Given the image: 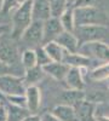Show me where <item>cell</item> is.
<instances>
[{"instance_id":"6da1fadb","label":"cell","mask_w":109,"mask_h":121,"mask_svg":"<svg viewBox=\"0 0 109 121\" xmlns=\"http://www.w3.org/2000/svg\"><path fill=\"white\" fill-rule=\"evenodd\" d=\"M33 19V0L18 5L12 16V38L21 39L26 29L32 24Z\"/></svg>"},{"instance_id":"7a4b0ae2","label":"cell","mask_w":109,"mask_h":121,"mask_svg":"<svg viewBox=\"0 0 109 121\" xmlns=\"http://www.w3.org/2000/svg\"><path fill=\"white\" fill-rule=\"evenodd\" d=\"M74 21L75 28L83 26H107L108 16L95 6L74 9Z\"/></svg>"},{"instance_id":"3957f363","label":"cell","mask_w":109,"mask_h":121,"mask_svg":"<svg viewBox=\"0 0 109 121\" xmlns=\"http://www.w3.org/2000/svg\"><path fill=\"white\" fill-rule=\"evenodd\" d=\"M75 36L79 40V45L92 41H102L109 44V28L107 26H83L74 29ZM80 48V47H79Z\"/></svg>"},{"instance_id":"277c9868","label":"cell","mask_w":109,"mask_h":121,"mask_svg":"<svg viewBox=\"0 0 109 121\" xmlns=\"http://www.w3.org/2000/svg\"><path fill=\"white\" fill-rule=\"evenodd\" d=\"M27 85L24 79L13 74H6L0 76V93L5 98L9 96H24Z\"/></svg>"},{"instance_id":"5b68a950","label":"cell","mask_w":109,"mask_h":121,"mask_svg":"<svg viewBox=\"0 0 109 121\" xmlns=\"http://www.w3.org/2000/svg\"><path fill=\"white\" fill-rule=\"evenodd\" d=\"M79 52L90 57L98 63H109V44L102 41H92L83 44Z\"/></svg>"},{"instance_id":"8992f818","label":"cell","mask_w":109,"mask_h":121,"mask_svg":"<svg viewBox=\"0 0 109 121\" xmlns=\"http://www.w3.org/2000/svg\"><path fill=\"white\" fill-rule=\"evenodd\" d=\"M19 40L26 46H28V48H38L40 44H44V22L33 21Z\"/></svg>"},{"instance_id":"52a82bcc","label":"cell","mask_w":109,"mask_h":121,"mask_svg":"<svg viewBox=\"0 0 109 121\" xmlns=\"http://www.w3.org/2000/svg\"><path fill=\"white\" fill-rule=\"evenodd\" d=\"M63 62L65 64H68L70 68H80V69H95L98 65H101L97 60L87 57L80 52H76V53H70V52H67L64 55L63 58Z\"/></svg>"},{"instance_id":"ba28073f","label":"cell","mask_w":109,"mask_h":121,"mask_svg":"<svg viewBox=\"0 0 109 121\" xmlns=\"http://www.w3.org/2000/svg\"><path fill=\"white\" fill-rule=\"evenodd\" d=\"M64 29L58 17H51L44 22V45L55 41Z\"/></svg>"},{"instance_id":"9c48e42d","label":"cell","mask_w":109,"mask_h":121,"mask_svg":"<svg viewBox=\"0 0 109 121\" xmlns=\"http://www.w3.org/2000/svg\"><path fill=\"white\" fill-rule=\"evenodd\" d=\"M0 60H3L7 65H13L18 62V51L17 47L10 43L9 40L0 41Z\"/></svg>"},{"instance_id":"30bf717a","label":"cell","mask_w":109,"mask_h":121,"mask_svg":"<svg viewBox=\"0 0 109 121\" xmlns=\"http://www.w3.org/2000/svg\"><path fill=\"white\" fill-rule=\"evenodd\" d=\"M75 112L79 121H97L96 116V104L88 100H81L76 107Z\"/></svg>"},{"instance_id":"8fae6325","label":"cell","mask_w":109,"mask_h":121,"mask_svg":"<svg viewBox=\"0 0 109 121\" xmlns=\"http://www.w3.org/2000/svg\"><path fill=\"white\" fill-rule=\"evenodd\" d=\"M55 41L61 45L67 52H70V53L79 52V47H80L79 40L73 32H67V30H64L63 33H61L58 35V38Z\"/></svg>"},{"instance_id":"7c38bea8","label":"cell","mask_w":109,"mask_h":121,"mask_svg":"<svg viewBox=\"0 0 109 121\" xmlns=\"http://www.w3.org/2000/svg\"><path fill=\"white\" fill-rule=\"evenodd\" d=\"M27 109L31 114H36L41 105V92L38 86H28L26 91Z\"/></svg>"},{"instance_id":"4fadbf2b","label":"cell","mask_w":109,"mask_h":121,"mask_svg":"<svg viewBox=\"0 0 109 121\" xmlns=\"http://www.w3.org/2000/svg\"><path fill=\"white\" fill-rule=\"evenodd\" d=\"M69 70H70V67L64 62H51L50 64L44 67V72L47 75H50L56 80H59V81H64Z\"/></svg>"},{"instance_id":"5bb4252c","label":"cell","mask_w":109,"mask_h":121,"mask_svg":"<svg viewBox=\"0 0 109 121\" xmlns=\"http://www.w3.org/2000/svg\"><path fill=\"white\" fill-rule=\"evenodd\" d=\"M51 7L48 0H33V19L43 21L51 18Z\"/></svg>"},{"instance_id":"9a60e30c","label":"cell","mask_w":109,"mask_h":121,"mask_svg":"<svg viewBox=\"0 0 109 121\" xmlns=\"http://www.w3.org/2000/svg\"><path fill=\"white\" fill-rule=\"evenodd\" d=\"M81 70L83 69H80V68H70L69 73L67 74V76L64 79V82L68 88L79 90V91L84 90L85 84H84V78H83Z\"/></svg>"},{"instance_id":"2e32d148","label":"cell","mask_w":109,"mask_h":121,"mask_svg":"<svg viewBox=\"0 0 109 121\" xmlns=\"http://www.w3.org/2000/svg\"><path fill=\"white\" fill-rule=\"evenodd\" d=\"M86 99V95L84 91H79V90H70L68 88L61 95V104H65V105H70V107H76L81 100Z\"/></svg>"},{"instance_id":"e0dca14e","label":"cell","mask_w":109,"mask_h":121,"mask_svg":"<svg viewBox=\"0 0 109 121\" xmlns=\"http://www.w3.org/2000/svg\"><path fill=\"white\" fill-rule=\"evenodd\" d=\"M45 74L46 73L44 72V68L39 67V65L24 70L23 79H24V82H26L27 87L28 86H36V84L40 82L41 80L44 79Z\"/></svg>"},{"instance_id":"ac0fdd59","label":"cell","mask_w":109,"mask_h":121,"mask_svg":"<svg viewBox=\"0 0 109 121\" xmlns=\"http://www.w3.org/2000/svg\"><path fill=\"white\" fill-rule=\"evenodd\" d=\"M52 113L61 121H79L76 116L75 108L65 104H59L53 108Z\"/></svg>"},{"instance_id":"d6986e66","label":"cell","mask_w":109,"mask_h":121,"mask_svg":"<svg viewBox=\"0 0 109 121\" xmlns=\"http://www.w3.org/2000/svg\"><path fill=\"white\" fill-rule=\"evenodd\" d=\"M45 51L47 52L48 57L51 58L52 62H63V58L65 55V50L57 44L56 41H51V43H47L44 45Z\"/></svg>"},{"instance_id":"ffe728a7","label":"cell","mask_w":109,"mask_h":121,"mask_svg":"<svg viewBox=\"0 0 109 121\" xmlns=\"http://www.w3.org/2000/svg\"><path fill=\"white\" fill-rule=\"evenodd\" d=\"M7 113H9V119L7 121H23L27 116L31 115L29 110L24 107H18L13 104H7Z\"/></svg>"},{"instance_id":"44dd1931","label":"cell","mask_w":109,"mask_h":121,"mask_svg":"<svg viewBox=\"0 0 109 121\" xmlns=\"http://www.w3.org/2000/svg\"><path fill=\"white\" fill-rule=\"evenodd\" d=\"M21 63L24 68V70L31 69L38 65V60H36V52L35 48H27L22 52L21 55Z\"/></svg>"},{"instance_id":"7402d4cb","label":"cell","mask_w":109,"mask_h":121,"mask_svg":"<svg viewBox=\"0 0 109 121\" xmlns=\"http://www.w3.org/2000/svg\"><path fill=\"white\" fill-rule=\"evenodd\" d=\"M59 21H61L63 29L67 32H74L75 29V21H74V9L72 6H69L65 11L59 17Z\"/></svg>"},{"instance_id":"603a6c76","label":"cell","mask_w":109,"mask_h":121,"mask_svg":"<svg viewBox=\"0 0 109 121\" xmlns=\"http://www.w3.org/2000/svg\"><path fill=\"white\" fill-rule=\"evenodd\" d=\"M91 80L95 81H103V80L109 79V63H103L101 65H98L97 68L90 70L88 74Z\"/></svg>"},{"instance_id":"cb8c5ba5","label":"cell","mask_w":109,"mask_h":121,"mask_svg":"<svg viewBox=\"0 0 109 121\" xmlns=\"http://www.w3.org/2000/svg\"><path fill=\"white\" fill-rule=\"evenodd\" d=\"M52 17H61V15L68 9V0H48Z\"/></svg>"},{"instance_id":"d4e9b609","label":"cell","mask_w":109,"mask_h":121,"mask_svg":"<svg viewBox=\"0 0 109 121\" xmlns=\"http://www.w3.org/2000/svg\"><path fill=\"white\" fill-rule=\"evenodd\" d=\"M35 52H36V60H38V65L39 67L44 68L45 65L50 64L52 62L51 58L48 57L47 52L45 51L44 46H39L38 48H35Z\"/></svg>"},{"instance_id":"484cf974","label":"cell","mask_w":109,"mask_h":121,"mask_svg":"<svg viewBox=\"0 0 109 121\" xmlns=\"http://www.w3.org/2000/svg\"><path fill=\"white\" fill-rule=\"evenodd\" d=\"M6 100H7L9 104H13V105H18V107H24V108H27L26 95H24V96H9V97H6Z\"/></svg>"},{"instance_id":"4316f807","label":"cell","mask_w":109,"mask_h":121,"mask_svg":"<svg viewBox=\"0 0 109 121\" xmlns=\"http://www.w3.org/2000/svg\"><path fill=\"white\" fill-rule=\"evenodd\" d=\"M96 116L109 117V103L102 102V103L96 104Z\"/></svg>"},{"instance_id":"83f0119b","label":"cell","mask_w":109,"mask_h":121,"mask_svg":"<svg viewBox=\"0 0 109 121\" xmlns=\"http://www.w3.org/2000/svg\"><path fill=\"white\" fill-rule=\"evenodd\" d=\"M1 12L3 13H7L10 10H12L13 7H16L17 5H19L18 0H3L1 4Z\"/></svg>"},{"instance_id":"f1b7e54d","label":"cell","mask_w":109,"mask_h":121,"mask_svg":"<svg viewBox=\"0 0 109 121\" xmlns=\"http://www.w3.org/2000/svg\"><path fill=\"white\" fill-rule=\"evenodd\" d=\"M96 0H74L72 7L73 9H81V7H88L93 6Z\"/></svg>"},{"instance_id":"f546056e","label":"cell","mask_w":109,"mask_h":121,"mask_svg":"<svg viewBox=\"0 0 109 121\" xmlns=\"http://www.w3.org/2000/svg\"><path fill=\"white\" fill-rule=\"evenodd\" d=\"M40 120L41 121H61L53 113H45L40 116Z\"/></svg>"},{"instance_id":"4dcf8cb0","label":"cell","mask_w":109,"mask_h":121,"mask_svg":"<svg viewBox=\"0 0 109 121\" xmlns=\"http://www.w3.org/2000/svg\"><path fill=\"white\" fill-rule=\"evenodd\" d=\"M6 74H11V67L4 63L3 60H0V76L6 75Z\"/></svg>"},{"instance_id":"1f68e13d","label":"cell","mask_w":109,"mask_h":121,"mask_svg":"<svg viewBox=\"0 0 109 121\" xmlns=\"http://www.w3.org/2000/svg\"><path fill=\"white\" fill-rule=\"evenodd\" d=\"M9 113H7V107L1 104L0 105V121H7Z\"/></svg>"},{"instance_id":"d6a6232c","label":"cell","mask_w":109,"mask_h":121,"mask_svg":"<svg viewBox=\"0 0 109 121\" xmlns=\"http://www.w3.org/2000/svg\"><path fill=\"white\" fill-rule=\"evenodd\" d=\"M23 121H41V120H40V116H39L38 114H31L29 116H27Z\"/></svg>"},{"instance_id":"836d02e7","label":"cell","mask_w":109,"mask_h":121,"mask_svg":"<svg viewBox=\"0 0 109 121\" xmlns=\"http://www.w3.org/2000/svg\"><path fill=\"white\" fill-rule=\"evenodd\" d=\"M97 121H109V117H105V116H97Z\"/></svg>"},{"instance_id":"e575fe53","label":"cell","mask_w":109,"mask_h":121,"mask_svg":"<svg viewBox=\"0 0 109 121\" xmlns=\"http://www.w3.org/2000/svg\"><path fill=\"white\" fill-rule=\"evenodd\" d=\"M7 30V27H5V26H0V34H3L4 32H6Z\"/></svg>"},{"instance_id":"d590c367","label":"cell","mask_w":109,"mask_h":121,"mask_svg":"<svg viewBox=\"0 0 109 121\" xmlns=\"http://www.w3.org/2000/svg\"><path fill=\"white\" fill-rule=\"evenodd\" d=\"M26 1H28V0H18L19 5H21V4H23V3H26Z\"/></svg>"},{"instance_id":"8d00e7d4","label":"cell","mask_w":109,"mask_h":121,"mask_svg":"<svg viewBox=\"0 0 109 121\" xmlns=\"http://www.w3.org/2000/svg\"><path fill=\"white\" fill-rule=\"evenodd\" d=\"M0 98H1V99H3V98H4V99H5V100H6V98H5V97H4V96H3V95H1V93H0Z\"/></svg>"},{"instance_id":"74e56055","label":"cell","mask_w":109,"mask_h":121,"mask_svg":"<svg viewBox=\"0 0 109 121\" xmlns=\"http://www.w3.org/2000/svg\"><path fill=\"white\" fill-rule=\"evenodd\" d=\"M1 104H3V103H1V98H0V105H1Z\"/></svg>"}]
</instances>
